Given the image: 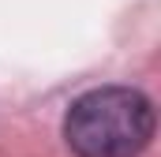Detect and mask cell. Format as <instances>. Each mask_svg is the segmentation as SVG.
Segmentation results:
<instances>
[{
	"label": "cell",
	"instance_id": "cell-1",
	"mask_svg": "<svg viewBox=\"0 0 161 157\" xmlns=\"http://www.w3.org/2000/svg\"><path fill=\"white\" fill-rule=\"evenodd\" d=\"M64 138L75 157H139L154 138V105L131 86L90 90L68 109Z\"/></svg>",
	"mask_w": 161,
	"mask_h": 157
}]
</instances>
